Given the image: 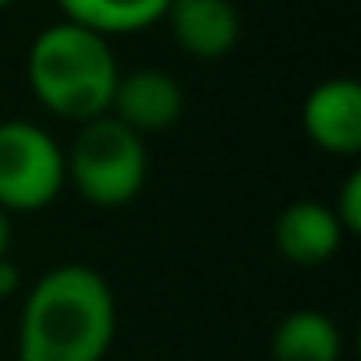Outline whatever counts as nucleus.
I'll use <instances>...</instances> for the list:
<instances>
[{"mask_svg": "<svg viewBox=\"0 0 361 361\" xmlns=\"http://www.w3.org/2000/svg\"><path fill=\"white\" fill-rule=\"evenodd\" d=\"M117 333L106 276L85 262L47 269L18 315V361H103Z\"/></svg>", "mask_w": 361, "mask_h": 361, "instance_id": "f257e3e1", "label": "nucleus"}, {"mask_svg": "<svg viewBox=\"0 0 361 361\" xmlns=\"http://www.w3.org/2000/svg\"><path fill=\"white\" fill-rule=\"evenodd\" d=\"M117 75L121 68L110 39L75 22L47 25L25 57V78L36 103L75 124L110 114Z\"/></svg>", "mask_w": 361, "mask_h": 361, "instance_id": "f03ea898", "label": "nucleus"}, {"mask_svg": "<svg viewBox=\"0 0 361 361\" xmlns=\"http://www.w3.org/2000/svg\"><path fill=\"white\" fill-rule=\"evenodd\" d=\"M68 185L99 209H117L138 199L149 177V149L138 131L103 114L78 124V135L64 149Z\"/></svg>", "mask_w": 361, "mask_h": 361, "instance_id": "7ed1b4c3", "label": "nucleus"}, {"mask_svg": "<svg viewBox=\"0 0 361 361\" xmlns=\"http://www.w3.org/2000/svg\"><path fill=\"white\" fill-rule=\"evenodd\" d=\"M68 185L61 142L32 121H0V209L39 213Z\"/></svg>", "mask_w": 361, "mask_h": 361, "instance_id": "20e7f679", "label": "nucleus"}, {"mask_svg": "<svg viewBox=\"0 0 361 361\" xmlns=\"http://www.w3.org/2000/svg\"><path fill=\"white\" fill-rule=\"evenodd\" d=\"M301 124L315 149L329 156L361 152V85L354 78H326L301 103Z\"/></svg>", "mask_w": 361, "mask_h": 361, "instance_id": "39448f33", "label": "nucleus"}, {"mask_svg": "<svg viewBox=\"0 0 361 361\" xmlns=\"http://www.w3.org/2000/svg\"><path fill=\"white\" fill-rule=\"evenodd\" d=\"M180 114H185V89H180L173 75L159 68H135V71L117 75L110 117L138 131L142 138L173 128Z\"/></svg>", "mask_w": 361, "mask_h": 361, "instance_id": "423d86ee", "label": "nucleus"}, {"mask_svg": "<svg viewBox=\"0 0 361 361\" xmlns=\"http://www.w3.org/2000/svg\"><path fill=\"white\" fill-rule=\"evenodd\" d=\"M180 54L220 61L241 39V15L231 0H170L163 15Z\"/></svg>", "mask_w": 361, "mask_h": 361, "instance_id": "0eeeda50", "label": "nucleus"}, {"mask_svg": "<svg viewBox=\"0 0 361 361\" xmlns=\"http://www.w3.org/2000/svg\"><path fill=\"white\" fill-rule=\"evenodd\" d=\"M343 238L347 234H343L340 220L333 216V209L315 199H298V202L283 206L273 224V245L294 266L329 262L340 252Z\"/></svg>", "mask_w": 361, "mask_h": 361, "instance_id": "6e6552de", "label": "nucleus"}, {"mask_svg": "<svg viewBox=\"0 0 361 361\" xmlns=\"http://www.w3.org/2000/svg\"><path fill=\"white\" fill-rule=\"evenodd\" d=\"M269 357L273 361H340L343 357L340 326L326 312L298 308L276 322L269 336Z\"/></svg>", "mask_w": 361, "mask_h": 361, "instance_id": "1a4fd4ad", "label": "nucleus"}, {"mask_svg": "<svg viewBox=\"0 0 361 361\" xmlns=\"http://www.w3.org/2000/svg\"><path fill=\"white\" fill-rule=\"evenodd\" d=\"M170 0H57L64 22L92 29L99 36H128L163 22Z\"/></svg>", "mask_w": 361, "mask_h": 361, "instance_id": "9d476101", "label": "nucleus"}, {"mask_svg": "<svg viewBox=\"0 0 361 361\" xmlns=\"http://www.w3.org/2000/svg\"><path fill=\"white\" fill-rule=\"evenodd\" d=\"M329 209H333V216L340 220V227H343L347 238L361 234V170H350V173L343 177V185H340V192H336V202H333Z\"/></svg>", "mask_w": 361, "mask_h": 361, "instance_id": "9b49d317", "label": "nucleus"}, {"mask_svg": "<svg viewBox=\"0 0 361 361\" xmlns=\"http://www.w3.org/2000/svg\"><path fill=\"white\" fill-rule=\"evenodd\" d=\"M18 287H22V273H18L15 259H11V255L0 259V301H4V298H15Z\"/></svg>", "mask_w": 361, "mask_h": 361, "instance_id": "f8f14e48", "label": "nucleus"}, {"mask_svg": "<svg viewBox=\"0 0 361 361\" xmlns=\"http://www.w3.org/2000/svg\"><path fill=\"white\" fill-rule=\"evenodd\" d=\"M11 241H15V231H11V213L0 209V259L11 255Z\"/></svg>", "mask_w": 361, "mask_h": 361, "instance_id": "ddd939ff", "label": "nucleus"}, {"mask_svg": "<svg viewBox=\"0 0 361 361\" xmlns=\"http://www.w3.org/2000/svg\"><path fill=\"white\" fill-rule=\"evenodd\" d=\"M15 4V0H0V11H4V8H11Z\"/></svg>", "mask_w": 361, "mask_h": 361, "instance_id": "4468645a", "label": "nucleus"}]
</instances>
